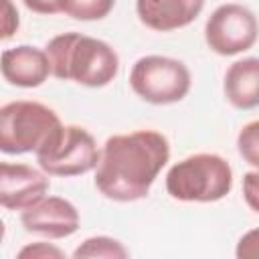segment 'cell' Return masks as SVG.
<instances>
[{
  "label": "cell",
  "mask_w": 259,
  "mask_h": 259,
  "mask_svg": "<svg viewBox=\"0 0 259 259\" xmlns=\"http://www.w3.org/2000/svg\"><path fill=\"white\" fill-rule=\"evenodd\" d=\"M259 38V20L243 4L227 2L212 10L204 22V42L221 57L249 51Z\"/></svg>",
  "instance_id": "52a82bcc"
},
{
  "label": "cell",
  "mask_w": 259,
  "mask_h": 259,
  "mask_svg": "<svg viewBox=\"0 0 259 259\" xmlns=\"http://www.w3.org/2000/svg\"><path fill=\"white\" fill-rule=\"evenodd\" d=\"M45 51L53 77L61 81L99 89L109 85L119 73V55L109 42L75 30L53 36Z\"/></svg>",
  "instance_id": "7a4b0ae2"
},
{
  "label": "cell",
  "mask_w": 259,
  "mask_h": 259,
  "mask_svg": "<svg viewBox=\"0 0 259 259\" xmlns=\"http://www.w3.org/2000/svg\"><path fill=\"white\" fill-rule=\"evenodd\" d=\"M170 160V142L158 130L113 134L101 146L95 188L107 200L136 202L150 194Z\"/></svg>",
  "instance_id": "6da1fadb"
},
{
  "label": "cell",
  "mask_w": 259,
  "mask_h": 259,
  "mask_svg": "<svg viewBox=\"0 0 259 259\" xmlns=\"http://www.w3.org/2000/svg\"><path fill=\"white\" fill-rule=\"evenodd\" d=\"M0 69L4 81L20 89L40 87L53 75L47 51L32 45H18L2 51Z\"/></svg>",
  "instance_id": "30bf717a"
},
{
  "label": "cell",
  "mask_w": 259,
  "mask_h": 259,
  "mask_svg": "<svg viewBox=\"0 0 259 259\" xmlns=\"http://www.w3.org/2000/svg\"><path fill=\"white\" fill-rule=\"evenodd\" d=\"M235 255L239 259H259V227L247 231L239 239L235 247Z\"/></svg>",
  "instance_id": "e0dca14e"
},
{
  "label": "cell",
  "mask_w": 259,
  "mask_h": 259,
  "mask_svg": "<svg viewBox=\"0 0 259 259\" xmlns=\"http://www.w3.org/2000/svg\"><path fill=\"white\" fill-rule=\"evenodd\" d=\"M20 225L26 233L47 239H67L79 231L81 217L77 206L63 196H42L20 212Z\"/></svg>",
  "instance_id": "ba28073f"
},
{
  "label": "cell",
  "mask_w": 259,
  "mask_h": 259,
  "mask_svg": "<svg viewBox=\"0 0 259 259\" xmlns=\"http://www.w3.org/2000/svg\"><path fill=\"white\" fill-rule=\"evenodd\" d=\"M49 174L28 164H0V204L6 210H24L49 192Z\"/></svg>",
  "instance_id": "9c48e42d"
},
{
  "label": "cell",
  "mask_w": 259,
  "mask_h": 259,
  "mask_svg": "<svg viewBox=\"0 0 259 259\" xmlns=\"http://www.w3.org/2000/svg\"><path fill=\"white\" fill-rule=\"evenodd\" d=\"M36 156L38 168L49 176H83L97 168L101 148L95 138L81 125H63L53 142L42 148Z\"/></svg>",
  "instance_id": "8992f818"
},
{
  "label": "cell",
  "mask_w": 259,
  "mask_h": 259,
  "mask_svg": "<svg viewBox=\"0 0 259 259\" xmlns=\"http://www.w3.org/2000/svg\"><path fill=\"white\" fill-rule=\"evenodd\" d=\"M237 150L241 158L259 170V119L245 123L237 136Z\"/></svg>",
  "instance_id": "9a60e30c"
},
{
  "label": "cell",
  "mask_w": 259,
  "mask_h": 259,
  "mask_svg": "<svg viewBox=\"0 0 259 259\" xmlns=\"http://www.w3.org/2000/svg\"><path fill=\"white\" fill-rule=\"evenodd\" d=\"M73 257L75 259H99V257H105V259H125L130 257V251L123 247L121 241L113 239V237H107V235H97V237H89L85 239L75 251H73Z\"/></svg>",
  "instance_id": "5bb4252c"
},
{
  "label": "cell",
  "mask_w": 259,
  "mask_h": 259,
  "mask_svg": "<svg viewBox=\"0 0 259 259\" xmlns=\"http://www.w3.org/2000/svg\"><path fill=\"white\" fill-rule=\"evenodd\" d=\"M59 12L81 22H95L109 16L115 0H57Z\"/></svg>",
  "instance_id": "4fadbf2b"
},
{
  "label": "cell",
  "mask_w": 259,
  "mask_h": 259,
  "mask_svg": "<svg viewBox=\"0 0 259 259\" xmlns=\"http://www.w3.org/2000/svg\"><path fill=\"white\" fill-rule=\"evenodd\" d=\"M223 93L235 109L259 107V57L235 61L225 73Z\"/></svg>",
  "instance_id": "7c38bea8"
},
{
  "label": "cell",
  "mask_w": 259,
  "mask_h": 259,
  "mask_svg": "<svg viewBox=\"0 0 259 259\" xmlns=\"http://www.w3.org/2000/svg\"><path fill=\"white\" fill-rule=\"evenodd\" d=\"M20 18H18V10L14 6L12 0H4V8H2V40H8L14 36V32L18 30Z\"/></svg>",
  "instance_id": "d6986e66"
},
{
  "label": "cell",
  "mask_w": 259,
  "mask_h": 259,
  "mask_svg": "<svg viewBox=\"0 0 259 259\" xmlns=\"http://www.w3.org/2000/svg\"><path fill=\"white\" fill-rule=\"evenodd\" d=\"M24 6L30 10V12H36V14H57L59 12V4L57 0H22Z\"/></svg>",
  "instance_id": "ffe728a7"
},
{
  "label": "cell",
  "mask_w": 259,
  "mask_h": 259,
  "mask_svg": "<svg viewBox=\"0 0 259 259\" xmlns=\"http://www.w3.org/2000/svg\"><path fill=\"white\" fill-rule=\"evenodd\" d=\"M243 198L247 206L259 214V170H249L243 176Z\"/></svg>",
  "instance_id": "ac0fdd59"
},
{
  "label": "cell",
  "mask_w": 259,
  "mask_h": 259,
  "mask_svg": "<svg viewBox=\"0 0 259 259\" xmlns=\"http://www.w3.org/2000/svg\"><path fill=\"white\" fill-rule=\"evenodd\" d=\"M18 259H63L65 251L59 249L53 243H45V241H36V243H28L24 245L18 253Z\"/></svg>",
  "instance_id": "2e32d148"
},
{
  "label": "cell",
  "mask_w": 259,
  "mask_h": 259,
  "mask_svg": "<svg viewBox=\"0 0 259 259\" xmlns=\"http://www.w3.org/2000/svg\"><path fill=\"white\" fill-rule=\"evenodd\" d=\"M63 121L45 103L16 99L0 109V150L4 154H38L61 132Z\"/></svg>",
  "instance_id": "277c9868"
},
{
  "label": "cell",
  "mask_w": 259,
  "mask_h": 259,
  "mask_svg": "<svg viewBox=\"0 0 259 259\" xmlns=\"http://www.w3.org/2000/svg\"><path fill=\"white\" fill-rule=\"evenodd\" d=\"M130 87L146 103L172 105L188 95L192 75L190 69L178 59L166 55H146L132 65Z\"/></svg>",
  "instance_id": "5b68a950"
},
{
  "label": "cell",
  "mask_w": 259,
  "mask_h": 259,
  "mask_svg": "<svg viewBox=\"0 0 259 259\" xmlns=\"http://www.w3.org/2000/svg\"><path fill=\"white\" fill-rule=\"evenodd\" d=\"M231 190L233 168L212 152L190 154L166 172V192L180 202H219Z\"/></svg>",
  "instance_id": "3957f363"
},
{
  "label": "cell",
  "mask_w": 259,
  "mask_h": 259,
  "mask_svg": "<svg viewBox=\"0 0 259 259\" xmlns=\"http://www.w3.org/2000/svg\"><path fill=\"white\" fill-rule=\"evenodd\" d=\"M206 0H136L140 22L156 32H172L192 24Z\"/></svg>",
  "instance_id": "8fae6325"
}]
</instances>
